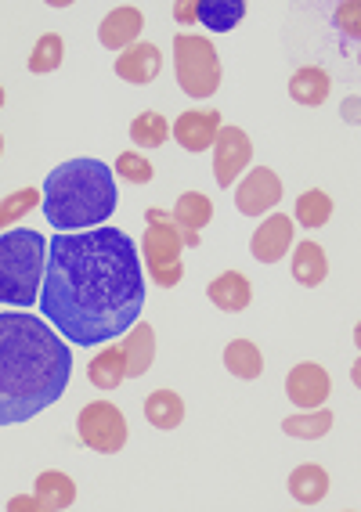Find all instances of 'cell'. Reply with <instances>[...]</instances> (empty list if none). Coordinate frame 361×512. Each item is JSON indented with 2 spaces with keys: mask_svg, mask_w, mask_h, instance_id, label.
<instances>
[{
  "mask_svg": "<svg viewBox=\"0 0 361 512\" xmlns=\"http://www.w3.org/2000/svg\"><path fill=\"white\" fill-rule=\"evenodd\" d=\"M0 156H4V138H0Z\"/></svg>",
  "mask_w": 361,
  "mask_h": 512,
  "instance_id": "cell-37",
  "label": "cell"
},
{
  "mask_svg": "<svg viewBox=\"0 0 361 512\" xmlns=\"http://www.w3.org/2000/svg\"><path fill=\"white\" fill-rule=\"evenodd\" d=\"M336 19H340L343 33L358 37V4H347V8H340V11H336Z\"/></svg>",
  "mask_w": 361,
  "mask_h": 512,
  "instance_id": "cell-32",
  "label": "cell"
},
{
  "mask_svg": "<svg viewBox=\"0 0 361 512\" xmlns=\"http://www.w3.org/2000/svg\"><path fill=\"white\" fill-rule=\"evenodd\" d=\"M329 275V260H325V249L318 242H300L297 256H293V278L307 289H315V285L325 282Z\"/></svg>",
  "mask_w": 361,
  "mask_h": 512,
  "instance_id": "cell-24",
  "label": "cell"
},
{
  "mask_svg": "<svg viewBox=\"0 0 361 512\" xmlns=\"http://www.w3.org/2000/svg\"><path fill=\"white\" fill-rule=\"evenodd\" d=\"M282 430L297 440H318L333 430V412H329V408H311L307 415H289V419L282 422Z\"/></svg>",
  "mask_w": 361,
  "mask_h": 512,
  "instance_id": "cell-26",
  "label": "cell"
},
{
  "mask_svg": "<svg viewBox=\"0 0 361 512\" xmlns=\"http://www.w3.org/2000/svg\"><path fill=\"white\" fill-rule=\"evenodd\" d=\"M37 502L44 512H62L76 502V484L73 476L58 473V469H47V473L37 476Z\"/></svg>",
  "mask_w": 361,
  "mask_h": 512,
  "instance_id": "cell-19",
  "label": "cell"
},
{
  "mask_svg": "<svg viewBox=\"0 0 361 512\" xmlns=\"http://www.w3.org/2000/svg\"><path fill=\"white\" fill-rule=\"evenodd\" d=\"M297 220L304 228H325L333 220V199L322 188H311L297 199Z\"/></svg>",
  "mask_w": 361,
  "mask_h": 512,
  "instance_id": "cell-28",
  "label": "cell"
},
{
  "mask_svg": "<svg viewBox=\"0 0 361 512\" xmlns=\"http://www.w3.org/2000/svg\"><path fill=\"white\" fill-rule=\"evenodd\" d=\"M73 354L37 314H0V426H19L58 401Z\"/></svg>",
  "mask_w": 361,
  "mask_h": 512,
  "instance_id": "cell-2",
  "label": "cell"
},
{
  "mask_svg": "<svg viewBox=\"0 0 361 512\" xmlns=\"http://www.w3.org/2000/svg\"><path fill=\"white\" fill-rule=\"evenodd\" d=\"M47 267V238L40 231L15 228L0 235V303L33 307L40 300Z\"/></svg>",
  "mask_w": 361,
  "mask_h": 512,
  "instance_id": "cell-4",
  "label": "cell"
},
{
  "mask_svg": "<svg viewBox=\"0 0 361 512\" xmlns=\"http://www.w3.org/2000/svg\"><path fill=\"white\" fill-rule=\"evenodd\" d=\"M329 73L325 69H318V65H304V69H297L293 73V80H289V98L300 101V105H322L325 98H329Z\"/></svg>",
  "mask_w": 361,
  "mask_h": 512,
  "instance_id": "cell-21",
  "label": "cell"
},
{
  "mask_svg": "<svg viewBox=\"0 0 361 512\" xmlns=\"http://www.w3.org/2000/svg\"><path fill=\"white\" fill-rule=\"evenodd\" d=\"M145 419L156 430H177L185 422V401L174 390H156V394L145 397Z\"/></svg>",
  "mask_w": 361,
  "mask_h": 512,
  "instance_id": "cell-23",
  "label": "cell"
},
{
  "mask_svg": "<svg viewBox=\"0 0 361 512\" xmlns=\"http://www.w3.org/2000/svg\"><path fill=\"white\" fill-rule=\"evenodd\" d=\"M354 109H358V98L343 101V119H351V123H354V119H358V116H354Z\"/></svg>",
  "mask_w": 361,
  "mask_h": 512,
  "instance_id": "cell-35",
  "label": "cell"
},
{
  "mask_svg": "<svg viewBox=\"0 0 361 512\" xmlns=\"http://www.w3.org/2000/svg\"><path fill=\"white\" fill-rule=\"evenodd\" d=\"M40 314L65 343L98 347L145 311V271L134 238L116 228H87L47 242Z\"/></svg>",
  "mask_w": 361,
  "mask_h": 512,
  "instance_id": "cell-1",
  "label": "cell"
},
{
  "mask_svg": "<svg viewBox=\"0 0 361 512\" xmlns=\"http://www.w3.org/2000/svg\"><path fill=\"white\" fill-rule=\"evenodd\" d=\"M278 199H282V181H278V174L268 170V166L250 170V174L239 181V188H235V206H239V213H246V217H260V213L275 210Z\"/></svg>",
  "mask_w": 361,
  "mask_h": 512,
  "instance_id": "cell-9",
  "label": "cell"
},
{
  "mask_svg": "<svg viewBox=\"0 0 361 512\" xmlns=\"http://www.w3.org/2000/svg\"><path fill=\"white\" fill-rule=\"evenodd\" d=\"M174 220L181 228V242L185 249H195L203 242V228L213 220V202L203 192H185L174 206Z\"/></svg>",
  "mask_w": 361,
  "mask_h": 512,
  "instance_id": "cell-13",
  "label": "cell"
},
{
  "mask_svg": "<svg viewBox=\"0 0 361 512\" xmlns=\"http://www.w3.org/2000/svg\"><path fill=\"white\" fill-rule=\"evenodd\" d=\"M286 394L297 408L311 412V408H322V404L329 401L333 379H329V372H325L318 361H304V365H297L286 375Z\"/></svg>",
  "mask_w": 361,
  "mask_h": 512,
  "instance_id": "cell-10",
  "label": "cell"
},
{
  "mask_svg": "<svg viewBox=\"0 0 361 512\" xmlns=\"http://www.w3.org/2000/svg\"><path fill=\"white\" fill-rule=\"evenodd\" d=\"M141 26H145L141 11L134 8V4H120V8H112L102 19L98 40H102V47H109V51H127L130 44H138Z\"/></svg>",
  "mask_w": 361,
  "mask_h": 512,
  "instance_id": "cell-14",
  "label": "cell"
},
{
  "mask_svg": "<svg viewBox=\"0 0 361 512\" xmlns=\"http://www.w3.org/2000/svg\"><path fill=\"white\" fill-rule=\"evenodd\" d=\"M44 195L37 188H19V192H11L8 199H0V228H11V224H19L29 210H37Z\"/></svg>",
  "mask_w": 361,
  "mask_h": 512,
  "instance_id": "cell-30",
  "label": "cell"
},
{
  "mask_svg": "<svg viewBox=\"0 0 361 512\" xmlns=\"http://www.w3.org/2000/svg\"><path fill=\"white\" fill-rule=\"evenodd\" d=\"M65 58V40L58 37V33H44V37L37 40V47H33V55H29V73H55L58 65H62Z\"/></svg>",
  "mask_w": 361,
  "mask_h": 512,
  "instance_id": "cell-29",
  "label": "cell"
},
{
  "mask_svg": "<svg viewBox=\"0 0 361 512\" xmlns=\"http://www.w3.org/2000/svg\"><path fill=\"white\" fill-rule=\"evenodd\" d=\"M76 430H80V440H84L87 448L102 451V455H116L127 444V419L109 401H94L87 408H80Z\"/></svg>",
  "mask_w": 361,
  "mask_h": 512,
  "instance_id": "cell-7",
  "label": "cell"
},
{
  "mask_svg": "<svg viewBox=\"0 0 361 512\" xmlns=\"http://www.w3.org/2000/svg\"><path fill=\"white\" fill-rule=\"evenodd\" d=\"M195 11H199V19H203V26L217 29V33H228V29H235L242 22V15H246V4H239V0H199L195 4Z\"/></svg>",
  "mask_w": 361,
  "mask_h": 512,
  "instance_id": "cell-25",
  "label": "cell"
},
{
  "mask_svg": "<svg viewBox=\"0 0 361 512\" xmlns=\"http://www.w3.org/2000/svg\"><path fill=\"white\" fill-rule=\"evenodd\" d=\"M174 19H177V22H185V26H192V22L199 19V11H195L192 0H185V4H177V8H174Z\"/></svg>",
  "mask_w": 361,
  "mask_h": 512,
  "instance_id": "cell-33",
  "label": "cell"
},
{
  "mask_svg": "<svg viewBox=\"0 0 361 512\" xmlns=\"http://www.w3.org/2000/svg\"><path fill=\"white\" fill-rule=\"evenodd\" d=\"M159 69H163V55H159L156 44H130L127 51H120L116 55V76L127 83H134V87H145V83H152L159 76Z\"/></svg>",
  "mask_w": 361,
  "mask_h": 512,
  "instance_id": "cell-15",
  "label": "cell"
},
{
  "mask_svg": "<svg viewBox=\"0 0 361 512\" xmlns=\"http://www.w3.org/2000/svg\"><path fill=\"white\" fill-rule=\"evenodd\" d=\"M116 177L130 184H149L156 177V166L138 152H123V156H116Z\"/></svg>",
  "mask_w": 361,
  "mask_h": 512,
  "instance_id": "cell-31",
  "label": "cell"
},
{
  "mask_svg": "<svg viewBox=\"0 0 361 512\" xmlns=\"http://www.w3.org/2000/svg\"><path fill=\"white\" fill-rule=\"evenodd\" d=\"M289 494L297 498L300 505H318L329 494V473L315 462H304L289 473Z\"/></svg>",
  "mask_w": 361,
  "mask_h": 512,
  "instance_id": "cell-20",
  "label": "cell"
},
{
  "mask_svg": "<svg viewBox=\"0 0 361 512\" xmlns=\"http://www.w3.org/2000/svg\"><path fill=\"white\" fill-rule=\"evenodd\" d=\"M87 379L98 390H120L127 383V357H123V343H105L87 365Z\"/></svg>",
  "mask_w": 361,
  "mask_h": 512,
  "instance_id": "cell-17",
  "label": "cell"
},
{
  "mask_svg": "<svg viewBox=\"0 0 361 512\" xmlns=\"http://www.w3.org/2000/svg\"><path fill=\"white\" fill-rule=\"evenodd\" d=\"M8 509H40V502H37V494H29V498H11L8 502Z\"/></svg>",
  "mask_w": 361,
  "mask_h": 512,
  "instance_id": "cell-34",
  "label": "cell"
},
{
  "mask_svg": "<svg viewBox=\"0 0 361 512\" xmlns=\"http://www.w3.org/2000/svg\"><path fill=\"white\" fill-rule=\"evenodd\" d=\"M253 159V141L242 127H221L217 141H213V177L221 188H232L235 177L250 166Z\"/></svg>",
  "mask_w": 361,
  "mask_h": 512,
  "instance_id": "cell-8",
  "label": "cell"
},
{
  "mask_svg": "<svg viewBox=\"0 0 361 512\" xmlns=\"http://www.w3.org/2000/svg\"><path fill=\"white\" fill-rule=\"evenodd\" d=\"M217 134H221V112L213 109H188L174 119V141L185 152H206L213 148Z\"/></svg>",
  "mask_w": 361,
  "mask_h": 512,
  "instance_id": "cell-11",
  "label": "cell"
},
{
  "mask_svg": "<svg viewBox=\"0 0 361 512\" xmlns=\"http://www.w3.org/2000/svg\"><path fill=\"white\" fill-rule=\"evenodd\" d=\"M0 109H4V87H0Z\"/></svg>",
  "mask_w": 361,
  "mask_h": 512,
  "instance_id": "cell-36",
  "label": "cell"
},
{
  "mask_svg": "<svg viewBox=\"0 0 361 512\" xmlns=\"http://www.w3.org/2000/svg\"><path fill=\"white\" fill-rule=\"evenodd\" d=\"M170 138V123L159 112H141L134 123H130V141L141 148H159V145H167Z\"/></svg>",
  "mask_w": 361,
  "mask_h": 512,
  "instance_id": "cell-27",
  "label": "cell"
},
{
  "mask_svg": "<svg viewBox=\"0 0 361 512\" xmlns=\"http://www.w3.org/2000/svg\"><path fill=\"white\" fill-rule=\"evenodd\" d=\"M120 202L116 177L98 159H73L51 170L44 184V213L62 231L98 228L112 217Z\"/></svg>",
  "mask_w": 361,
  "mask_h": 512,
  "instance_id": "cell-3",
  "label": "cell"
},
{
  "mask_svg": "<svg viewBox=\"0 0 361 512\" xmlns=\"http://www.w3.org/2000/svg\"><path fill=\"white\" fill-rule=\"evenodd\" d=\"M206 296H210L213 307H221V311H228V314H239V311H246L253 300L250 278L242 275V271H224V275H217L210 282Z\"/></svg>",
  "mask_w": 361,
  "mask_h": 512,
  "instance_id": "cell-18",
  "label": "cell"
},
{
  "mask_svg": "<svg viewBox=\"0 0 361 512\" xmlns=\"http://www.w3.org/2000/svg\"><path fill=\"white\" fill-rule=\"evenodd\" d=\"M149 228H145V267H149L152 285L159 289H174L181 278H185V264H181V228H177L174 213L152 206L145 213Z\"/></svg>",
  "mask_w": 361,
  "mask_h": 512,
  "instance_id": "cell-5",
  "label": "cell"
},
{
  "mask_svg": "<svg viewBox=\"0 0 361 512\" xmlns=\"http://www.w3.org/2000/svg\"><path fill=\"white\" fill-rule=\"evenodd\" d=\"M224 368H228L235 379H260V375H264L260 347L250 343V339H232V343L224 347Z\"/></svg>",
  "mask_w": 361,
  "mask_h": 512,
  "instance_id": "cell-22",
  "label": "cell"
},
{
  "mask_svg": "<svg viewBox=\"0 0 361 512\" xmlns=\"http://www.w3.org/2000/svg\"><path fill=\"white\" fill-rule=\"evenodd\" d=\"M174 69L188 98H210L221 87V58L206 37H195V33L174 37Z\"/></svg>",
  "mask_w": 361,
  "mask_h": 512,
  "instance_id": "cell-6",
  "label": "cell"
},
{
  "mask_svg": "<svg viewBox=\"0 0 361 512\" xmlns=\"http://www.w3.org/2000/svg\"><path fill=\"white\" fill-rule=\"evenodd\" d=\"M123 357H127V379H141L156 361V329L149 321H134L123 332Z\"/></svg>",
  "mask_w": 361,
  "mask_h": 512,
  "instance_id": "cell-16",
  "label": "cell"
},
{
  "mask_svg": "<svg viewBox=\"0 0 361 512\" xmlns=\"http://www.w3.org/2000/svg\"><path fill=\"white\" fill-rule=\"evenodd\" d=\"M293 235H297L293 220H289L286 213H271L250 238L253 260H260V264H278V260L289 253V246H293Z\"/></svg>",
  "mask_w": 361,
  "mask_h": 512,
  "instance_id": "cell-12",
  "label": "cell"
}]
</instances>
